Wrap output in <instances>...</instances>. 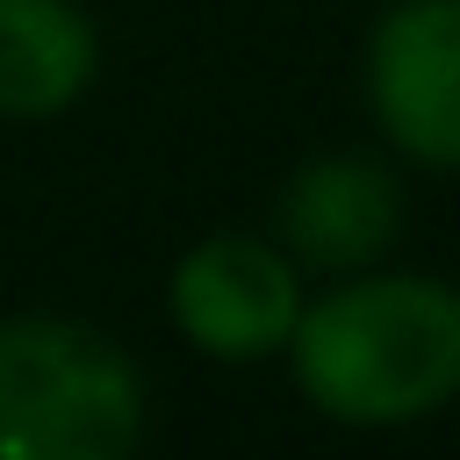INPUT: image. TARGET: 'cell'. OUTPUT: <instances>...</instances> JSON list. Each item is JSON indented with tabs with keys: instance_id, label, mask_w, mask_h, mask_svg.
<instances>
[{
	"instance_id": "6da1fadb",
	"label": "cell",
	"mask_w": 460,
	"mask_h": 460,
	"mask_svg": "<svg viewBox=\"0 0 460 460\" xmlns=\"http://www.w3.org/2000/svg\"><path fill=\"white\" fill-rule=\"evenodd\" d=\"M295 381L345 424H402L460 388V295L438 280H359L295 316Z\"/></svg>"
},
{
	"instance_id": "7a4b0ae2",
	"label": "cell",
	"mask_w": 460,
	"mask_h": 460,
	"mask_svg": "<svg viewBox=\"0 0 460 460\" xmlns=\"http://www.w3.org/2000/svg\"><path fill=\"white\" fill-rule=\"evenodd\" d=\"M144 431L137 367L86 323H0V460H122Z\"/></svg>"
},
{
	"instance_id": "3957f363",
	"label": "cell",
	"mask_w": 460,
	"mask_h": 460,
	"mask_svg": "<svg viewBox=\"0 0 460 460\" xmlns=\"http://www.w3.org/2000/svg\"><path fill=\"white\" fill-rule=\"evenodd\" d=\"M367 86L410 158L460 165V0H402L374 29Z\"/></svg>"
},
{
	"instance_id": "277c9868",
	"label": "cell",
	"mask_w": 460,
	"mask_h": 460,
	"mask_svg": "<svg viewBox=\"0 0 460 460\" xmlns=\"http://www.w3.org/2000/svg\"><path fill=\"white\" fill-rule=\"evenodd\" d=\"M172 316L201 352L259 359V352L288 345V331L302 316L295 266L259 237H208L172 273Z\"/></svg>"
},
{
	"instance_id": "5b68a950",
	"label": "cell",
	"mask_w": 460,
	"mask_h": 460,
	"mask_svg": "<svg viewBox=\"0 0 460 460\" xmlns=\"http://www.w3.org/2000/svg\"><path fill=\"white\" fill-rule=\"evenodd\" d=\"M402 223V194L367 158H316L280 194V230L309 266H367Z\"/></svg>"
},
{
	"instance_id": "8992f818",
	"label": "cell",
	"mask_w": 460,
	"mask_h": 460,
	"mask_svg": "<svg viewBox=\"0 0 460 460\" xmlns=\"http://www.w3.org/2000/svg\"><path fill=\"white\" fill-rule=\"evenodd\" d=\"M93 79V29L72 0H0V115H58Z\"/></svg>"
}]
</instances>
